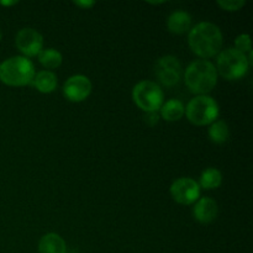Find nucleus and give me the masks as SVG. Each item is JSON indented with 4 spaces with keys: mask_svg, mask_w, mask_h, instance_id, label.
Listing matches in <instances>:
<instances>
[{
    "mask_svg": "<svg viewBox=\"0 0 253 253\" xmlns=\"http://www.w3.org/2000/svg\"><path fill=\"white\" fill-rule=\"evenodd\" d=\"M190 49L202 58H211L221 52L222 34L216 25L211 22H199L190 29L188 36Z\"/></svg>",
    "mask_w": 253,
    "mask_h": 253,
    "instance_id": "1",
    "label": "nucleus"
},
{
    "mask_svg": "<svg viewBox=\"0 0 253 253\" xmlns=\"http://www.w3.org/2000/svg\"><path fill=\"white\" fill-rule=\"evenodd\" d=\"M184 81L188 89L198 95H205L215 88L217 72L214 64L205 59H198L187 67Z\"/></svg>",
    "mask_w": 253,
    "mask_h": 253,
    "instance_id": "2",
    "label": "nucleus"
},
{
    "mask_svg": "<svg viewBox=\"0 0 253 253\" xmlns=\"http://www.w3.org/2000/svg\"><path fill=\"white\" fill-rule=\"evenodd\" d=\"M35 74L34 64L24 56L11 57L0 64V81L6 85L24 86L31 84Z\"/></svg>",
    "mask_w": 253,
    "mask_h": 253,
    "instance_id": "3",
    "label": "nucleus"
},
{
    "mask_svg": "<svg viewBox=\"0 0 253 253\" xmlns=\"http://www.w3.org/2000/svg\"><path fill=\"white\" fill-rule=\"evenodd\" d=\"M216 72L227 81H236L242 78L250 68L246 54L235 48L224 49L217 56Z\"/></svg>",
    "mask_w": 253,
    "mask_h": 253,
    "instance_id": "4",
    "label": "nucleus"
},
{
    "mask_svg": "<svg viewBox=\"0 0 253 253\" xmlns=\"http://www.w3.org/2000/svg\"><path fill=\"white\" fill-rule=\"evenodd\" d=\"M185 115L194 125H209L219 116V105L211 96L198 95L185 106Z\"/></svg>",
    "mask_w": 253,
    "mask_h": 253,
    "instance_id": "5",
    "label": "nucleus"
},
{
    "mask_svg": "<svg viewBox=\"0 0 253 253\" xmlns=\"http://www.w3.org/2000/svg\"><path fill=\"white\" fill-rule=\"evenodd\" d=\"M132 99L145 113L158 111L163 104V91L155 82L142 81L133 86Z\"/></svg>",
    "mask_w": 253,
    "mask_h": 253,
    "instance_id": "6",
    "label": "nucleus"
},
{
    "mask_svg": "<svg viewBox=\"0 0 253 253\" xmlns=\"http://www.w3.org/2000/svg\"><path fill=\"white\" fill-rule=\"evenodd\" d=\"M155 74L166 86H174L182 78V66L174 56L161 57L155 64Z\"/></svg>",
    "mask_w": 253,
    "mask_h": 253,
    "instance_id": "7",
    "label": "nucleus"
},
{
    "mask_svg": "<svg viewBox=\"0 0 253 253\" xmlns=\"http://www.w3.org/2000/svg\"><path fill=\"white\" fill-rule=\"evenodd\" d=\"M170 195L179 204H194L200 197L199 183L192 178H179L170 185Z\"/></svg>",
    "mask_w": 253,
    "mask_h": 253,
    "instance_id": "8",
    "label": "nucleus"
},
{
    "mask_svg": "<svg viewBox=\"0 0 253 253\" xmlns=\"http://www.w3.org/2000/svg\"><path fill=\"white\" fill-rule=\"evenodd\" d=\"M15 44L17 49L25 54V57L39 56L40 52L43 49V37L35 29L26 27L16 34Z\"/></svg>",
    "mask_w": 253,
    "mask_h": 253,
    "instance_id": "9",
    "label": "nucleus"
},
{
    "mask_svg": "<svg viewBox=\"0 0 253 253\" xmlns=\"http://www.w3.org/2000/svg\"><path fill=\"white\" fill-rule=\"evenodd\" d=\"M91 93V82L88 77L76 74L69 77L63 85V94L66 99L73 103H81L85 100Z\"/></svg>",
    "mask_w": 253,
    "mask_h": 253,
    "instance_id": "10",
    "label": "nucleus"
},
{
    "mask_svg": "<svg viewBox=\"0 0 253 253\" xmlns=\"http://www.w3.org/2000/svg\"><path fill=\"white\" fill-rule=\"evenodd\" d=\"M217 212H219V209H217L216 202L209 197L198 199L193 210L194 217L202 224H209L214 221L217 217Z\"/></svg>",
    "mask_w": 253,
    "mask_h": 253,
    "instance_id": "11",
    "label": "nucleus"
},
{
    "mask_svg": "<svg viewBox=\"0 0 253 253\" xmlns=\"http://www.w3.org/2000/svg\"><path fill=\"white\" fill-rule=\"evenodd\" d=\"M168 30L173 34L182 35L185 34L190 30L192 27V16L188 14L187 11H183V10H178L170 14V16L168 17L167 21Z\"/></svg>",
    "mask_w": 253,
    "mask_h": 253,
    "instance_id": "12",
    "label": "nucleus"
},
{
    "mask_svg": "<svg viewBox=\"0 0 253 253\" xmlns=\"http://www.w3.org/2000/svg\"><path fill=\"white\" fill-rule=\"evenodd\" d=\"M39 252L40 253H66L67 246L64 240L59 235L46 234L41 237L39 242Z\"/></svg>",
    "mask_w": 253,
    "mask_h": 253,
    "instance_id": "13",
    "label": "nucleus"
},
{
    "mask_svg": "<svg viewBox=\"0 0 253 253\" xmlns=\"http://www.w3.org/2000/svg\"><path fill=\"white\" fill-rule=\"evenodd\" d=\"M31 84L41 93H52L57 88V76L51 71H41L35 74Z\"/></svg>",
    "mask_w": 253,
    "mask_h": 253,
    "instance_id": "14",
    "label": "nucleus"
},
{
    "mask_svg": "<svg viewBox=\"0 0 253 253\" xmlns=\"http://www.w3.org/2000/svg\"><path fill=\"white\" fill-rule=\"evenodd\" d=\"M161 115L166 121H178L185 114V108L183 103L177 99H170L162 104L160 109Z\"/></svg>",
    "mask_w": 253,
    "mask_h": 253,
    "instance_id": "15",
    "label": "nucleus"
},
{
    "mask_svg": "<svg viewBox=\"0 0 253 253\" xmlns=\"http://www.w3.org/2000/svg\"><path fill=\"white\" fill-rule=\"evenodd\" d=\"M222 183V174L216 168H208L200 175L199 187L204 189H216L221 185Z\"/></svg>",
    "mask_w": 253,
    "mask_h": 253,
    "instance_id": "16",
    "label": "nucleus"
},
{
    "mask_svg": "<svg viewBox=\"0 0 253 253\" xmlns=\"http://www.w3.org/2000/svg\"><path fill=\"white\" fill-rule=\"evenodd\" d=\"M39 61L44 68L47 69H56L62 64V54L54 48L42 49L39 53Z\"/></svg>",
    "mask_w": 253,
    "mask_h": 253,
    "instance_id": "17",
    "label": "nucleus"
},
{
    "mask_svg": "<svg viewBox=\"0 0 253 253\" xmlns=\"http://www.w3.org/2000/svg\"><path fill=\"white\" fill-rule=\"evenodd\" d=\"M209 137L215 143H224L229 140L230 130L225 121H214L209 128Z\"/></svg>",
    "mask_w": 253,
    "mask_h": 253,
    "instance_id": "18",
    "label": "nucleus"
},
{
    "mask_svg": "<svg viewBox=\"0 0 253 253\" xmlns=\"http://www.w3.org/2000/svg\"><path fill=\"white\" fill-rule=\"evenodd\" d=\"M235 49H237V51H240L244 54L250 53L252 51L251 37H250V35L244 34L237 36V39L235 40Z\"/></svg>",
    "mask_w": 253,
    "mask_h": 253,
    "instance_id": "19",
    "label": "nucleus"
},
{
    "mask_svg": "<svg viewBox=\"0 0 253 253\" xmlns=\"http://www.w3.org/2000/svg\"><path fill=\"white\" fill-rule=\"evenodd\" d=\"M245 4H246V1H244V0H219L217 1V5L226 11H237L242 6H245Z\"/></svg>",
    "mask_w": 253,
    "mask_h": 253,
    "instance_id": "20",
    "label": "nucleus"
},
{
    "mask_svg": "<svg viewBox=\"0 0 253 253\" xmlns=\"http://www.w3.org/2000/svg\"><path fill=\"white\" fill-rule=\"evenodd\" d=\"M158 120H160L158 111H148V113H145V116H143V121L148 126H155L158 123Z\"/></svg>",
    "mask_w": 253,
    "mask_h": 253,
    "instance_id": "21",
    "label": "nucleus"
},
{
    "mask_svg": "<svg viewBox=\"0 0 253 253\" xmlns=\"http://www.w3.org/2000/svg\"><path fill=\"white\" fill-rule=\"evenodd\" d=\"M95 4L94 1H74V5H77V6L79 7H83V9H89V7H91L93 5Z\"/></svg>",
    "mask_w": 253,
    "mask_h": 253,
    "instance_id": "22",
    "label": "nucleus"
},
{
    "mask_svg": "<svg viewBox=\"0 0 253 253\" xmlns=\"http://www.w3.org/2000/svg\"><path fill=\"white\" fill-rule=\"evenodd\" d=\"M0 4H1V5H6V6H9V5L17 4V1H0Z\"/></svg>",
    "mask_w": 253,
    "mask_h": 253,
    "instance_id": "23",
    "label": "nucleus"
},
{
    "mask_svg": "<svg viewBox=\"0 0 253 253\" xmlns=\"http://www.w3.org/2000/svg\"><path fill=\"white\" fill-rule=\"evenodd\" d=\"M1 37H2V34H1V31H0V41H1Z\"/></svg>",
    "mask_w": 253,
    "mask_h": 253,
    "instance_id": "24",
    "label": "nucleus"
}]
</instances>
